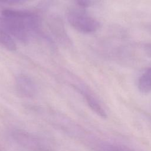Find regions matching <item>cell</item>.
I'll return each instance as SVG.
<instances>
[{
  "label": "cell",
  "instance_id": "obj_1",
  "mask_svg": "<svg viewBox=\"0 0 151 151\" xmlns=\"http://www.w3.org/2000/svg\"><path fill=\"white\" fill-rule=\"evenodd\" d=\"M37 27L38 19L35 15L25 19L0 17V29L21 41H27L31 29Z\"/></svg>",
  "mask_w": 151,
  "mask_h": 151
},
{
  "label": "cell",
  "instance_id": "obj_2",
  "mask_svg": "<svg viewBox=\"0 0 151 151\" xmlns=\"http://www.w3.org/2000/svg\"><path fill=\"white\" fill-rule=\"evenodd\" d=\"M70 24L77 31L83 33H91L100 27V23L95 18L84 13L71 12L67 17Z\"/></svg>",
  "mask_w": 151,
  "mask_h": 151
},
{
  "label": "cell",
  "instance_id": "obj_3",
  "mask_svg": "<svg viewBox=\"0 0 151 151\" xmlns=\"http://www.w3.org/2000/svg\"><path fill=\"white\" fill-rule=\"evenodd\" d=\"M13 137L19 144L31 150H38L41 147L38 139L26 132L17 130L14 132Z\"/></svg>",
  "mask_w": 151,
  "mask_h": 151
},
{
  "label": "cell",
  "instance_id": "obj_4",
  "mask_svg": "<svg viewBox=\"0 0 151 151\" xmlns=\"http://www.w3.org/2000/svg\"><path fill=\"white\" fill-rule=\"evenodd\" d=\"M16 87L19 94L25 97H32L36 92L34 82L29 77L25 75H20L17 78Z\"/></svg>",
  "mask_w": 151,
  "mask_h": 151
},
{
  "label": "cell",
  "instance_id": "obj_5",
  "mask_svg": "<svg viewBox=\"0 0 151 151\" xmlns=\"http://www.w3.org/2000/svg\"><path fill=\"white\" fill-rule=\"evenodd\" d=\"M83 94L89 107L95 113L102 118H106L107 117L106 112L95 97L87 91H83Z\"/></svg>",
  "mask_w": 151,
  "mask_h": 151
},
{
  "label": "cell",
  "instance_id": "obj_6",
  "mask_svg": "<svg viewBox=\"0 0 151 151\" xmlns=\"http://www.w3.org/2000/svg\"><path fill=\"white\" fill-rule=\"evenodd\" d=\"M138 88L139 91L144 94L151 91V67L148 68L140 77Z\"/></svg>",
  "mask_w": 151,
  "mask_h": 151
},
{
  "label": "cell",
  "instance_id": "obj_7",
  "mask_svg": "<svg viewBox=\"0 0 151 151\" xmlns=\"http://www.w3.org/2000/svg\"><path fill=\"white\" fill-rule=\"evenodd\" d=\"M1 15L2 17H7V18H17V19H25L34 15V14L27 11L4 9L2 11Z\"/></svg>",
  "mask_w": 151,
  "mask_h": 151
},
{
  "label": "cell",
  "instance_id": "obj_8",
  "mask_svg": "<svg viewBox=\"0 0 151 151\" xmlns=\"http://www.w3.org/2000/svg\"><path fill=\"white\" fill-rule=\"evenodd\" d=\"M0 45L10 51L16 50V44L11 36L4 30L0 29Z\"/></svg>",
  "mask_w": 151,
  "mask_h": 151
},
{
  "label": "cell",
  "instance_id": "obj_9",
  "mask_svg": "<svg viewBox=\"0 0 151 151\" xmlns=\"http://www.w3.org/2000/svg\"><path fill=\"white\" fill-rule=\"evenodd\" d=\"M144 51L145 53L150 57H151V43L146 44L144 45Z\"/></svg>",
  "mask_w": 151,
  "mask_h": 151
},
{
  "label": "cell",
  "instance_id": "obj_10",
  "mask_svg": "<svg viewBox=\"0 0 151 151\" xmlns=\"http://www.w3.org/2000/svg\"><path fill=\"white\" fill-rule=\"evenodd\" d=\"M27 0H11L10 3H17V2H23Z\"/></svg>",
  "mask_w": 151,
  "mask_h": 151
},
{
  "label": "cell",
  "instance_id": "obj_11",
  "mask_svg": "<svg viewBox=\"0 0 151 151\" xmlns=\"http://www.w3.org/2000/svg\"><path fill=\"white\" fill-rule=\"evenodd\" d=\"M11 0H0V1L2 2H8V3H10Z\"/></svg>",
  "mask_w": 151,
  "mask_h": 151
}]
</instances>
